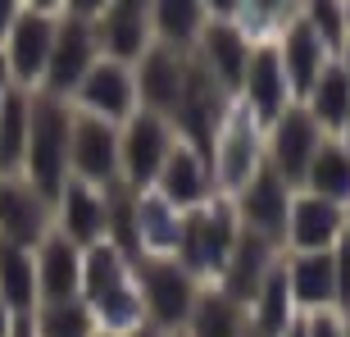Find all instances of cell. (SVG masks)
Wrapping results in <instances>:
<instances>
[{
  "label": "cell",
  "mask_w": 350,
  "mask_h": 337,
  "mask_svg": "<svg viewBox=\"0 0 350 337\" xmlns=\"http://www.w3.org/2000/svg\"><path fill=\"white\" fill-rule=\"evenodd\" d=\"M173 142H178V137H173L169 118L137 105V110L118 123V178L128 182L132 192L150 187L159 164H164V155L173 151Z\"/></svg>",
  "instance_id": "cell-6"
},
{
  "label": "cell",
  "mask_w": 350,
  "mask_h": 337,
  "mask_svg": "<svg viewBox=\"0 0 350 337\" xmlns=\"http://www.w3.org/2000/svg\"><path fill=\"white\" fill-rule=\"evenodd\" d=\"M337 142H341V146H346V151H350V118H346V123H341V132H337Z\"/></svg>",
  "instance_id": "cell-48"
},
{
  "label": "cell",
  "mask_w": 350,
  "mask_h": 337,
  "mask_svg": "<svg viewBox=\"0 0 350 337\" xmlns=\"http://www.w3.org/2000/svg\"><path fill=\"white\" fill-rule=\"evenodd\" d=\"M132 278H137V292H142V305H146V324H155L159 333H178L196 305L200 283L173 255H137Z\"/></svg>",
  "instance_id": "cell-4"
},
{
  "label": "cell",
  "mask_w": 350,
  "mask_h": 337,
  "mask_svg": "<svg viewBox=\"0 0 350 337\" xmlns=\"http://www.w3.org/2000/svg\"><path fill=\"white\" fill-rule=\"evenodd\" d=\"M300 105L310 110V118L327 132V137L341 132V123L350 118V78L341 73L337 60H327V64L319 68V78H314L310 91L300 96Z\"/></svg>",
  "instance_id": "cell-27"
},
{
  "label": "cell",
  "mask_w": 350,
  "mask_h": 337,
  "mask_svg": "<svg viewBox=\"0 0 350 337\" xmlns=\"http://www.w3.org/2000/svg\"><path fill=\"white\" fill-rule=\"evenodd\" d=\"M91 337H114V333H100V328H96V333H91Z\"/></svg>",
  "instance_id": "cell-53"
},
{
  "label": "cell",
  "mask_w": 350,
  "mask_h": 337,
  "mask_svg": "<svg viewBox=\"0 0 350 337\" xmlns=\"http://www.w3.org/2000/svg\"><path fill=\"white\" fill-rule=\"evenodd\" d=\"M337 324H341V337H350V301L337 305Z\"/></svg>",
  "instance_id": "cell-45"
},
{
  "label": "cell",
  "mask_w": 350,
  "mask_h": 337,
  "mask_svg": "<svg viewBox=\"0 0 350 337\" xmlns=\"http://www.w3.org/2000/svg\"><path fill=\"white\" fill-rule=\"evenodd\" d=\"M296 314L300 310L291 305V292H286V269H282V260H278V264L269 269V278L260 283V292L250 297L246 319H250V328H255L260 337H282Z\"/></svg>",
  "instance_id": "cell-29"
},
{
  "label": "cell",
  "mask_w": 350,
  "mask_h": 337,
  "mask_svg": "<svg viewBox=\"0 0 350 337\" xmlns=\"http://www.w3.org/2000/svg\"><path fill=\"white\" fill-rule=\"evenodd\" d=\"M146 18H150V37L155 41L191 51L209 10H205V0H146Z\"/></svg>",
  "instance_id": "cell-28"
},
{
  "label": "cell",
  "mask_w": 350,
  "mask_h": 337,
  "mask_svg": "<svg viewBox=\"0 0 350 337\" xmlns=\"http://www.w3.org/2000/svg\"><path fill=\"white\" fill-rule=\"evenodd\" d=\"M18 14H23V0H0V37H5V27H10Z\"/></svg>",
  "instance_id": "cell-40"
},
{
  "label": "cell",
  "mask_w": 350,
  "mask_h": 337,
  "mask_svg": "<svg viewBox=\"0 0 350 337\" xmlns=\"http://www.w3.org/2000/svg\"><path fill=\"white\" fill-rule=\"evenodd\" d=\"M246 328H250V319H246V305H241V301H232L214 283H200L196 305H191V314H187L182 333L187 337H241Z\"/></svg>",
  "instance_id": "cell-26"
},
{
  "label": "cell",
  "mask_w": 350,
  "mask_h": 337,
  "mask_svg": "<svg viewBox=\"0 0 350 337\" xmlns=\"http://www.w3.org/2000/svg\"><path fill=\"white\" fill-rule=\"evenodd\" d=\"M14 319H18V314L10 310V301L0 297V337H10V328H14Z\"/></svg>",
  "instance_id": "cell-42"
},
{
  "label": "cell",
  "mask_w": 350,
  "mask_h": 337,
  "mask_svg": "<svg viewBox=\"0 0 350 337\" xmlns=\"http://www.w3.org/2000/svg\"><path fill=\"white\" fill-rule=\"evenodd\" d=\"M55 18L59 14L23 10L5 27V37H0V64H5L14 87H41V73H46V60H51V41H55Z\"/></svg>",
  "instance_id": "cell-8"
},
{
  "label": "cell",
  "mask_w": 350,
  "mask_h": 337,
  "mask_svg": "<svg viewBox=\"0 0 350 337\" xmlns=\"http://www.w3.org/2000/svg\"><path fill=\"white\" fill-rule=\"evenodd\" d=\"M237 101L246 105L264 128L291 105V87H286V73H282V60H278V46H273V41L250 46V64H246V73H241Z\"/></svg>",
  "instance_id": "cell-16"
},
{
  "label": "cell",
  "mask_w": 350,
  "mask_h": 337,
  "mask_svg": "<svg viewBox=\"0 0 350 337\" xmlns=\"http://www.w3.org/2000/svg\"><path fill=\"white\" fill-rule=\"evenodd\" d=\"M123 337H169V333H159L155 324H142V328H132V333H123Z\"/></svg>",
  "instance_id": "cell-46"
},
{
  "label": "cell",
  "mask_w": 350,
  "mask_h": 337,
  "mask_svg": "<svg viewBox=\"0 0 350 337\" xmlns=\"http://www.w3.org/2000/svg\"><path fill=\"white\" fill-rule=\"evenodd\" d=\"M205 10H209V18H232L237 0H205Z\"/></svg>",
  "instance_id": "cell-41"
},
{
  "label": "cell",
  "mask_w": 350,
  "mask_h": 337,
  "mask_svg": "<svg viewBox=\"0 0 350 337\" xmlns=\"http://www.w3.org/2000/svg\"><path fill=\"white\" fill-rule=\"evenodd\" d=\"M164 201H173L178 210H196L214 196V173H209V155H200L196 146L173 142V151L164 155L155 182H150Z\"/></svg>",
  "instance_id": "cell-19"
},
{
  "label": "cell",
  "mask_w": 350,
  "mask_h": 337,
  "mask_svg": "<svg viewBox=\"0 0 350 337\" xmlns=\"http://www.w3.org/2000/svg\"><path fill=\"white\" fill-rule=\"evenodd\" d=\"M51 219L55 228L78 242V247H91L105 237V187H91L82 178H68L59 187V196L51 201Z\"/></svg>",
  "instance_id": "cell-21"
},
{
  "label": "cell",
  "mask_w": 350,
  "mask_h": 337,
  "mask_svg": "<svg viewBox=\"0 0 350 337\" xmlns=\"http://www.w3.org/2000/svg\"><path fill=\"white\" fill-rule=\"evenodd\" d=\"M55 228L51 201L32 187L27 178H0V242H18V247H37L41 237Z\"/></svg>",
  "instance_id": "cell-17"
},
{
  "label": "cell",
  "mask_w": 350,
  "mask_h": 337,
  "mask_svg": "<svg viewBox=\"0 0 350 337\" xmlns=\"http://www.w3.org/2000/svg\"><path fill=\"white\" fill-rule=\"evenodd\" d=\"M10 87V73H5V64H0V91Z\"/></svg>",
  "instance_id": "cell-50"
},
{
  "label": "cell",
  "mask_w": 350,
  "mask_h": 337,
  "mask_svg": "<svg viewBox=\"0 0 350 337\" xmlns=\"http://www.w3.org/2000/svg\"><path fill=\"white\" fill-rule=\"evenodd\" d=\"M228 105H232V91H223L219 82H214V73H209V68L191 55V64H187V82H182L178 101H173V110H169L173 137L187 142V146H196L200 155H209L214 132H219Z\"/></svg>",
  "instance_id": "cell-5"
},
{
  "label": "cell",
  "mask_w": 350,
  "mask_h": 337,
  "mask_svg": "<svg viewBox=\"0 0 350 337\" xmlns=\"http://www.w3.org/2000/svg\"><path fill=\"white\" fill-rule=\"evenodd\" d=\"M237 228H241V219H237L232 196L214 192L205 205L182 210V237H178L173 260L191 273L196 283H214L228 251H232V242H237Z\"/></svg>",
  "instance_id": "cell-2"
},
{
  "label": "cell",
  "mask_w": 350,
  "mask_h": 337,
  "mask_svg": "<svg viewBox=\"0 0 350 337\" xmlns=\"http://www.w3.org/2000/svg\"><path fill=\"white\" fill-rule=\"evenodd\" d=\"M260 164H264V123L232 96V105H228V114H223L219 132H214V146H209L214 192L237 196Z\"/></svg>",
  "instance_id": "cell-3"
},
{
  "label": "cell",
  "mask_w": 350,
  "mask_h": 337,
  "mask_svg": "<svg viewBox=\"0 0 350 337\" xmlns=\"http://www.w3.org/2000/svg\"><path fill=\"white\" fill-rule=\"evenodd\" d=\"M300 192H314V196L337 201V205H350V151L337 137H323V146L314 151Z\"/></svg>",
  "instance_id": "cell-31"
},
{
  "label": "cell",
  "mask_w": 350,
  "mask_h": 337,
  "mask_svg": "<svg viewBox=\"0 0 350 337\" xmlns=\"http://www.w3.org/2000/svg\"><path fill=\"white\" fill-rule=\"evenodd\" d=\"M32 264H37V297L41 301L82 297V247L68 242L59 228H51L32 247Z\"/></svg>",
  "instance_id": "cell-20"
},
{
  "label": "cell",
  "mask_w": 350,
  "mask_h": 337,
  "mask_svg": "<svg viewBox=\"0 0 350 337\" xmlns=\"http://www.w3.org/2000/svg\"><path fill=\"white\" fill-rule=\"evenodd\" d=\"M296 14H300V0H237L232 23L250 37V46H260V41H278V32Z\"/></svg>",
  "instance_id": "cell-36"
},
{
  "label": "cell",
  "mask_w": 350,
  "mask_h": 337,
  "mask_svg": "<svg viewBox=\"0 0 350 337\" xmlns=\"http://www.w3.org/2000/svg\"><path fill=\"white\" fill-rule=\"evenodd\" d=\"M300 18L323 37V46L337 55V46L346 41V14H341V0H300Z\"/></svg>",
  "instance_id": "cell-37"
},
{
  "label": "cell",
  "mask_w": 350,
  "mask_h": 337,
  "mask_svg": "<svg viewBox=\"0 0 350 337\" xmlns=\"http://www.w3.org/2000/svg\"><path fill=\"white\" fill-rule=\"evenodd\" d=\"M109 0H59V14H73V18H96Z\"/></svg>",
  "instance_id": "cell-39"
},
{
  "label": "cell",
  "mask_w": 350,
  "mask_h": 337,
  "mask_svg": "<svg viewBox=\"0 0 350 337\" xmlns=\"http://www.w3.org/2000/svg\"><path fill=\"white\" fill-rule=\"evenodd\" d=\"M27 319H32V333H37V337H91V333H96L91 305L82 297L37 301V310L27 314Z\"/></svg>",
  "instance_id": "cell-35"
},
{
  "label": "cell",
  "mask_w": 350,
  "mask_h": 337,
  "mask_svg": "<svg viewBox=\"0 0 350 337\" xmlns=\"http://www.w3.org/2000/svg\"><path fill=\"white\" fill-rule=\"evenodd\" d=\"M241 337H260V333H255V328H246V333H241Z\"/></svg>",
  "instance_id": "cell-54"
},
{
  "label": "cell",
  "mask_w": 350,
  "mask_h": 337,
  "mask_svg": "<svg viewBox=\"0 0 350 337\" xmlns=\"http://www.w3.org/2000/svg\"><path fill=\"white\" fill-rule=\"evenodd\" d=\"M182 237V210L173 201L142 187L137 192V255H173Z\"/></svg>",
  "instance_id": "cell-25"
},
{
  "label": "cell",
  "mask_w": 350,
  "mask_h": 337,
  "mask_svg": "<svg viewBox=\"0 0 350 337\" xmlns=\"http://www.w3.org/2000/svg\"><path fill=\"white\" fill-rule=\"evenodd\" d=\"M128 278H132V260L123 255L109 237H100V242L82 247V301L100 297V292H109V287H118V283H128Z\"/></svg>",
  "instance_id": "cell-34"
},
{
  "label": "cell",
  "mask_w": 350,
  "mask_h": 337,
  "mask_svg": "<svg viewBox=\"0 0 350 337\" xmlns=\"http://www.w3.org/2000/svg\"><path fill=\"white\" fill-rule=\"evenodd\" d=\"M100 60V46H96V32H91V18H73V14H59L55 18V41H51V60H46V73H41V91L51 96H73V87L82 82L91 64Z\"/></svg>",
  "instance_id": "cell-9"
},
{
  "label": "cell",
  "mask_w": 350,
  "mask_h": 337,
  "mask_svg": "<svg viewBox=\"0 0 350 337\" xmlns=\"http://www.w3.org/2000/svg\"><path fill=\"white\" fill-rule=\"evenodd\" d=\"M187 64H191V51H182V46H164V41H150V46L132 60L137 105L169 118V110H173V101H178L182 82H187Z\"/></svg>",
  "instance_id": "cell-12"
},
{
  "label": "cell",
  "mask_w": 350,
  "mask_h": 337,
  "mask_svg": "<svg viewBox=\"0 0 350 337\" xmlns=\"http://www.w3.org/2000/svg\"><path fill=\"white\" fill-rule=\"evenodd\" d=\"M323 137H327V132L310 118V110H305L300 101H291L282 114L264 128V164H269L282 182L300 187V182H305V168H310V160H314V151L323 146Z\"/></svg>",
  "instance_id": "cell-7"
},
{
  "label": "cell",
  "mask_w": 350,
  "mask_h": 337,
  "mask_svg": "<svg viewBox=\"0 0 350 337\" xmlns=\"http://www.w3.org/2000/svg\"><path fill=\"white\" fill-rule=\"evenodd\" d=\"M68 101H73V110H78V114H96V118H109V123H123V118L137 110L132 64L100 55V60L82 73V82L73 87V96H68Z\"/></svg>",
  "instance_id": "cell-11"
},
{
  "label": "cell",
  "mask_w": 350,
  "mask_h": 337,
  "mask_svg": "<svg viewBox=\"0 0 350 337\" xmlns=\"http://www.w3.org/2000/svg\"><path fill=\"white\" fill-rule=\"evenodd\" d=\"M291 196H296V187H291V182H282L269 164H260V168L246 178V187L232 196V205H237V219L246 223V228L273 237V242H282Z\"/></svg>",
  "instance_id": "cell-15"
},
{
  "label": "cell",
  "mask_w": 350,
  "mask_h": 337,
  "mask_svg": "<svg viewBox=\"0 0 350 337\" xmlns=\"http://www.w3.org/2000/svg\"><path fill=\"white\" fill-rule=\"evenodd\" d=\"M68 178H82L91 187L118 182V123L73 110L68 132Z\"/></svg>",
  "instance_id": "cell-10"
},
{
  "label": "cell",
  "mask_w": 350,
  "mask_h": 337,
  "mask_svg": "<svg viewBox=\"0 0 350 337\" xmlns=\"http://www.w3.org/2000/svg\"><path fill=\"white\" fill-rule=\"evenodd\" d=\"M282 337H305V319H300V314H296V319L286 324V333H282Z\"/></svg>",
  "instance_id": "cell-47"
},
{
  "label": "cell",
  "mask_w": 350,
  "mask_h": 337,
  "mask_svg": "<svg viewBox=\"0 0 350 337\" xmlns=\"http://www.w3.org/2000/svg\"><path fill=\"white\" fill-rule=\"evenodd\" d=\"M109 5H128V10H146V0H109Z\"/></svg>",
  "instance_id": "cell-49"
},
{
  "label": "cell",
  "mask_w": 350,
  "mask_h": 337,
  "mask_svg": "<svg viewBox=\"0 0 350 337\" xmlns=\"http://www.w3.org/2000/svg\"><path fill=\"white\" fill-rule=\"evenodd\" d=\"M286 292L300 314L337 305V273H332V251H282Z\"/></svg>",
  "instance_id": "cell-22"
},
{
  "label": "cell",
  "mask_w": 350,
  "mask_h": 337,
  "mask_svg": "<svg viewBox=\"0 0 350 337\" xmlns=\"http://www.w3.org/2000/svg\"><path fill=\"white\" fill-rule=\"evenodd\" d=\"M91 319H96V328L100 333H132V328L146 324V305H142V292H137V278H128V283L109 287V292H100V297H91Z\"/></svg>",
  "instance_id": "cell-33"
},
{
  "label": "cell",
  "mask_w": 350,
  "mask_h": 337,
  "mask_svg": "<svg viewBox=\"0 0 350 337\" xmlns=\"http://www.w3.org/2000/svg\"><path fill=\"white\" fill-rule=\"evenodd\" d=\"M341 233H346V205L296 187L291 210H286L282 251H332L341 242Z\"/></svg>",
  "instance_id": "cell-14"
},
{
  "label": "cell",
  "mask_w": 350,
  "mask_h": 337,
  "mask_svg": "<svg viewBox=\"0 0 350 337\" xmlns=\"http://www.w3.org/2000/svg\"><path fill=\"white\" fill-rule=\"evenodd\" d=\"M341 237H346V247H350V205H346V233H341Z\"/></svg>",
  "instance_id": "cell-51"
},
{
  "label": "cell",
  "mask_w": 350,
  "mask_h": 337,
  "mask_svg": "<svg viewBox=\"0 0 350 337\" xmlns=\"http://www.w3.org/2000/svg\"><path fill=\"white\" fill-rule=\"evenodd\" d=\"M27 110H32V87H14L10 82L0 91V178H14L23 168Z\"/></svg>",
  "instance_id": "cell-30"
},
{
  "label": "cell",
  "mask_w": 350,
  "mask_h": 337,
  "mask_svg": "<svg viewBox=\"0 0 350 337\" xmlns=\"http://www.w3.org/2000/svg\"><path fill=\"white\" fill-rule=\"evenodd\" d=\"M0 297L10 301L14 314L37 310V264H32V247L18 242H0Z\"/></svg>",
  "instance_id": "cell-32"
},
{
  "label": "cell",
  "mask_w": 350,
  "mask_h": 337,
  "mask_svg": "<svg viewBox=\"0 0 350 337\" xmlns=\"http://www.w3.org/2000/svg\"><path fill=\"white\" fill-rule=\"evenodd\" d=\"M23 10H41V14H59V0H23Z\"/></svg>",
  "instance_id": "cell-44"
},
{
  "label": "cell",
  "mask_w": 350,
  "mask_h": 337,
  "mask_svg": "<svg viewBox=\"0 0 350 337\" xmlns=\"http://www.w3.org/2000/svg\"><path fill=\"white\" fill-rule=\"evenodd\" d=\"M278 60H282V73H286V87H291V101H300L305 91H310V82L319 78V68L332 60V51L323 46V37L314 32L305 18H291V23L278 32Z\"/></svg>",
  "instance_id": "cell-23"
},
{
  "label": "cell",
  "mask_w": 350,
  "mask_h": 337,
  "mask_svg": "<svg viewBox=\"0 0 350 337\" xmlns=\"http://www.w3.org/2000/svg\"><path fill=\"white\" fill-rule=\"evenodd\" d=\"M341 14H346V27H350V0H341Z\"/></svg>",
  "instance_id": "cell-52"
},
{
  "label": "cell",
  "mask_w": 350,
  "mask_h": 337,
  "mask_svg": "<svg viewBox=\"0 0 350 337\" xmlns=\"http://www.w3.org/2000/svg\"><path fill=\"white\" fill-rule=\"evenodd\" d=\"M191 55L214 73V82H219L223 91H232V96H237L241 73H246V64H250V37L232 23V18H205V27H200Z\"/></svg>",
  "instance_id": "cell-18"
},
{
  "label": "cell",
  "mask_w": 350,
  "mask_h": 337,
  "mask_svg": "<svg viewBox=\"0 0 350 337\" xmlns=\"http://www.w3.org/2000/svg\"><path fill=\"white\" fill-rule=\"evenodd\" d=\"M278 260H282V242H273V237H264V233H255V228L241 223L232 251H228L219 278H214V287L228 292L232 301H241V305H250V297L260 292V283L269 278V269Z\"/></svg>",
  "instance_id": "cell-13"
},
{
  "label": "cell",
  "mask_w": 350,
  "mask_h": 337,
  "mask_svg": "<svg viewBox=\"0 0 350 337\" xmlns=\"http://www.w3.org/2000/svg\"><path fill=\"white\" fill-rule=\"evenodd\" d=\"M305 319V337H341V324H337V305H323V310H310L300 314Z\"/></svg>",
  "instance_id": "cell-38"
},
{
  "label": "cell",
  "mask_w": 350,
  "mask_h": 337,
  "mask_svg": "<svg viewBox=\"0 0 350 337\" xmlns=\"http://www.w3.org/2000/svg\"><path fill=\"white\" fill-rule=\"evenodd\" d=\"M332 60H337V64H341V73L350 78V32H346V41L337 46V55H332Z\"/></svg>",
  "instance_id": "cell-43"
},
{
  "label": "cell",
  "mask_w": 350,
  "mask_h": 337,
  "mask_svg": "<svg viewBox=\"0 0 350 337\" xmlns=\"http://www.w3.org/2000/svg\"><path fill=\"white\" fill-rule=\"evenodd\" d=\"M169 337H187V333H182V328H178V333H169Z\"/></svg>",
  "instance_id": "cell-55"
},
{
  "label": "cell",
  "mask_w": 350,
  "mask_h": 337,
  "mask_svg": "<svg viewBox=\"0 0 350 337\" xmlns=\"http://www.w3.org/2000/svg\"><path fill=\"white\" fill-rule=\"evenodd\" d=\"M68 132H73V101L32 87L27 146H23V168H18V178H27L46 201H55L59 187L68 182Z\"/></svg>",
  "instance_id": "cell-1"
},
{
  "label": "cell",
  "mask_w": 350,
  "mask_h": 337,
  "mask_svg": "<svg viewBox=\"0 0 350 337\" xmlns=\"http://www.w3.org/2000/svg\"><path fill=\"white\" fill-rule=\"evenodd\" d=\"M91 32H96L100 55L123 60V64H132V60L155 41L150 37V18H146V10H128V5H105V10L91 18Z\"/></svg>",
  "instance_id": "cell-24"
}]
</instances>
